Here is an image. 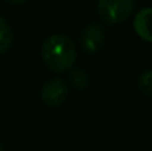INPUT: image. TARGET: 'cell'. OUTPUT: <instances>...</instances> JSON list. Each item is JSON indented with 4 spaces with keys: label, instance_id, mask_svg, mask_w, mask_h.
<instances>
[{
    "label": "cell",
    "instance_id": "obj_6",
    "mask_svg": "<svg viewBox=\"0 0 152 151\" xmlns=\"http://www.w3.org/2000/svg\"><path fill=\"white\" fill-rule=\"evenodd\" d=\"M68 82H69V85L72 88H75L78 91H84L90 85V76H89V73L84 68L72 67L68 71Z\"/></svg>",
    "mask_w": 152,
    "mask_h": 151
},
{
    "label": "cell",
    "instance_id": "obj_9",
    "mask_svg": "<svg viewBox=\"0 0 152 151\" xmlns=\"http://www.w3.org/2000/svg\"><path fill=\"white\" fill-rule=\"evenodd\" d=\"M7 3H10V4H15V6H19V4H24V3H27L28 0H6Z\"/></svg>",
    "mask_w": 152,
    "mask_h": 151
},
{
    "label": "cell",
    "instance_id": "obj_8",
    "mask_svg": "<svg viewBox=\"0 0 152 151\" xmlns=\"http://www.w3.org/2000/svg\"><path fill=\"white\" fill-rule=\"evenodd\" d=\"M137 88L145 96H152V68L143 70L137 77Z\"/></svg>",
    "mask_w": 152,
    "mask_h": 151
},
{
    "label": "cell",
    "instance_id": "obj_10",
    "mask_svg": "<svg viewBox=\"0 0 152 151\" xmlns=\"http://www.w3.org/2000/svg\"><path fill=\"white\" fill-rule=\"evenodd\" d=\"M0 151H4V147H3V142H1V139H0Z\"/></svg>",
    "mask_w": 152,
    "mask_h": 151
},
{
    "label": "cell",
    "instance_id": "obj_7",
    "mask_svg": "<svg viewBox=\"0 0 152 151\" xmlns=\"http://www.w3.org/2000/svg\"><path fill=\"white\" fill-rule=\"evenodd\" d=\"M13 45V31L9 22L0 15V55L6 53Z\"/></svg>",
    "mask_w": 152,
    "mask_h": 151
},
{
    "label": "cell",
    "instance_id": "obj_2",
    "mask_svg": "<svg viewBox=\"0 0 152 151\" xmlns=\"http://www.w3.org/2000/svg\"><path fill=\"white\" fill-rule=\"evenodd\" d=\"M136 0H98L96 9L103 24L115 25L124 22L134 10Z\"/></svg>",
    "mask_w": 152,
    "mask_h": 151
},
{
    "label": "cell",
    "instance_id": "obj_1",
    "mask_svg": "<svg viewBox=\"0 0 152 151\" xmlns=\"http://www.w3.org/2000/svg\"><path fill=\"white\" fill-rule=\"evenodd\" d=\"M40 53L43 64L53 73H66L77 61V46L62 33L50 34L43 42Z\"/></svg>",
    "mask_w": 152,
    "mask_h": 151
},
{
    "label": "cell",
    "instance_id": "obj_5",
    "mask_svg": "<svg viewBox=\"0 0 152 151\" xmlns=\"http://www.w3.org/2000/svg\"><path fill=\"white\" fill-rule=\"evenodd\" d=\"M133 28L142 40L152 43V7H142L134 15Z\"/></svg>",
    "mask_w": 152,
    "mask_h": 151
},
{
    "label": "cell",
    "instance_id": "obj_4",
    "mask_svg": "<svg viewBox=\"0 0 152 151\" xmlns=\"http://www.w3.org/2000/svg\"><path fill=\"white\" fill-rule=\"evenodd\" d=\"M40 98L49 108H58L68 99V83L61 77H53L42 86Z\"/></svg>",
    "mask_w": 152,
    "mask_h": 151
},
{
    "label": "cell",
    "instance_id": "obj_3",
    "mask_svg": "<svg viewBox=\"0 0 152 151\" xmlns=\"http://www.w3.org/2000/svg\"><path fill=\"white\" fill-rule=\"evenodd\" d=\"M80 48L87 55L99 53L106 43V33L99 22H89L83 27L78 36Z\"/></svg>",
    "mask_w": 152,
    "mask_h": 151
}]
</instances>
